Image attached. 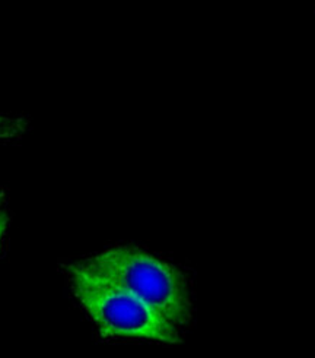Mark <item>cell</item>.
<instances>
[{"label": "cell", "mask_w": 315, "mask_h": 358, "mask_svg": "<svg viewBox=\"0 0 315 358\" xmlns=\"http://www.w3.org/2000/svg\"><path fill=\"white\" fill-rule=\"evenodd\" d=\"M75 265L131 291L177 328L191 320L193 303L186 275L136 246H115Z\"/></svg>", "instance_id": "obj_1"}, {"label": "cell", "mask_w": 315, "mask_h": 358, "mask_svg": "<svg viewBox=\"0 0 315 358\" xmlns=\"http://www.w3.org/2000/svg\"><path fill=\"white\" fill-rule=\"evenodd\" d=\"M73 297L96 324L103 338H129L180 344V328L162 317L133 292L87 272L75 264L66 266Z\"/></svg>", "instance_id": "obj_2"}, {"label": "cell", "mask_w": 315, "mask_h": 358, "mask_svg": "<svg viewBox=\"0 0 315 358\" xmlns=\"http://www.w3.org/2000/svg\"><path fill=\"white\" fill-rule=\"evenodd\" d=\"M28 129V122L20 117L0 116V139H13L22 136Z\"/></svg>", "instance_id": "obj_3"}, {"label": "cell", "mask_w": 315, "mask_h": 358, "mask_svg": "<svg viewBox=\"0 0 315 358\" xmlns=\"http://www.w3.org/2000/svg\"><path fill=\"white\" fill-rule=\"evenodd\" d=\"M8 222H9L8 214L5 213V210H0V246H2V240H3V236L8 229Z\"/></svg>", "instance_id": "obj_4"}, {"label": "cell", "mask_w": 315, "mask_h": 358, "mask_svg": "<svg viewBox=\"0 0 315 358\" xmlns=\"http://www.w3.org/2000/svg\"><path fill=\"white\" fill-rule=\"evenodd\" d=\"M3 199H5V194H3V192H0V205L3 203Z\"/></svg>", "instance_id": "obj_5"}]
</instances>
